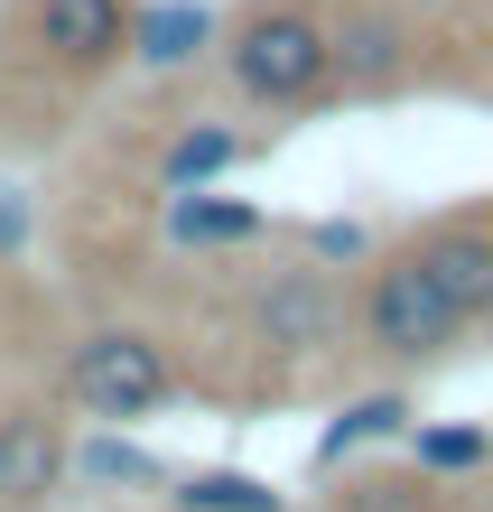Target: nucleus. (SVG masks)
Wrapping results in <instances>:
<instances>
[{
	"instance_id": "f257e3e1",
	"label": "nucleus",
	"mask_w": 493,
	"mask_h": 512,
	"mask_svg": "<svg viewBox=\"0 0 493 512\" xmlns=\"http://www.w3.org/2000/svg\"><path fill=\"white\" fill-rule=\"evenodd\" d=\"M140 0H0V168L56 159L131 75Z\"/></svg>"
},
{
	"instance_id": "f03ea898",
	"label": "nucleus",
	"mask_w": 493,
	"mask_h": 512,
	"mask_svg": "<svg viewBox=\"0 0 493 512\" xmlns=\"http://www.w3.org/2000/svg\"><path fill=\"white\" fill-rule=\"evenodd\" d=\"M335 47V112L345 103H410L484 84L493 19L484 0H317Z\"/></svg>"
},
{
	"instance_id": "7ed1b4c3",
	"label": "nucleus",
	"mask_w": 493,
	"mask_h": 512,
	"mask_svg": "<svg viewBox=\"0 0 493 512\" xmlns=\"http://www.w3.org/2000/svg\"><path fill=\"white\" fill-rule=\"evenodd\" d=\"M38 382L56 391V410L84 419V429H140L159 410H187V373L159 326L140 317H94V308H66Z\"/></svg>"
},
{
	"instance_id": "20e7f679",
	"label": "nucleus",
	"mask_w": 493,
	"mask_h": 512,
	"mask_svg": "<svg viewBox=\"0 0 493 512\" xmlns=\"http://www.w3.org/2000/svg\"><path fill=\"white\" fill-rule=\"evenodd\" d=\"M214 84L252 122H317L335 112V47L317 0H233L214 19Z\"/></svg>"
},
{
	"instance_id": "39448f33",
	"label": "nucleus",
	"mask_w": 493,
	"mask_h": 512,
	"mask_svg": "<svg viewBox=\"0 0 493 512\" xmlns=\"http://www.w3.org/2000/svg\"><path fill=\"white\" fill-rule=\"evenodd\" d=\"M345 326H354V364L382 373V382H410V373H438L475 345V326L438 298V280L410 261V243H373L345 270Z\"/></svg>"
},
{
	"instance_id": "423d86ee",
	"label": "nucleus",
	"mask_w": 493,
	"mask_h": 512,
	"mask_svg": "<svg viewBox=\"0 0 493 512\" xmlns=\"http://www.w3.org/2000/svg\"><path fill=\"white\" fill-rule=\"evenodd\" d=\"M75 494V419L47 382H0V512H56Z\"/></svg>"
},
{
	"instance_id": "0eeeda50",
	"label": "nucleus",
	"mask_w": 493,
	"mask_h": 512,
	"mask_svg": "<svg viewBox=\"0 0 493 512\" xmlns=\"http://www.w3.org/2000/svg\"><path fill=\"white\" fill-rule=\"evenodd\" d=\"M400 243H410V261L438 280L447 308L484 336L493 326V196L484 205H438V215H419Z\"/></svg>"
},
{
	"instance_id": "6e6552de",
	"label": "nucleus",
	"mask_w": 493,
	"mask_h": 512,
	"mask_svg": "<svg viewBox=\"0 0 493 512\" xmlns=\"http://www.w3.org/2000/svg\"><path fill=\"white\" fill-rule=\"evenodd\" d=\"M298 512V503H289ZM307 512H466L456 503V485L447 475H428V466H335L326 475V494L307 503Z\"/></svg>"
},
{
	"instance_id": "1a4fd4ad",
	"label": "nucleus",
	"mask_w": 493,
	"mask_h": 512,
	"mask_svg": "<svg viewBox=\"0 0 493 512\" xmlns=\"http://www.w3.org/2000/svg\"><path fill=\"white\" fill-rule=\"evenodd\" d=\"M168 475H177V466L149 457V447H131V429H75V494H103V503L149 494V503H159Z\"/></svg>"
},
{
	"instance_id": "9d476101",
	"label": "nucleus",
	"mask_w": 493,
	"mask_h": 512,
	"mask_svg": "<svg viewBox=\"0 0 493 512\" xmlns=\"http://www.w3.org/2000/svg\"><path fill=\"white\" fill-rule=\"evenodd\" d=\"M196 56H214V10H196V0H159V10H149V0H140V19H131V66H149L159 84H177Z\"/></svg>"
},
{
	"instance_id": "9b49d317",
	"label": "nucleus",
	"mask_w": 493,
	"mask_h": 512,
	"mask_svg": "<svg viewBox=\"0 0 493 512\" xmlns=\"http://www.w3.org/2000/svg\"><path fill=\"white\" fill-rule=\"evenodd\" d=\"M168 512H289L280 485H261V475H242V466H177L168 485H159Z\"/></svg>"
},
{
	"instance_id": "f8f14e48",
	"label": "nucleus",
	"mask_w": 493,
	"mask_h": 512,
	"mask_svg": "<svg viewBox=\"0 0 493 512\" xmlns=\"http://www.w3.org/2000/svg\"><path fill=\"white\" fill-rule=\"evenodd\" d=\"M400 429H410V391H400V382H382V391H354V401L335 410V429L317 438V475L354 466V447H373V438H400Z\"/></svg>"
},
{
	"instance_id": "ddd939ff",
	"label": "nucleus",
	"mask_w": 493,
	"mask_h": 512,
	"mask_svg": "<svg viewBox=\"0 0 493 512\" xmlns=\"http://www.w3.org/2000/svg\"><path fill=\"white\" fill-rule=\"evenodd\" d=\"M400 438H410V466H428V475H493L484 429H400Z\"/></svg>"
},
{
	"instance_id": "4468645a",
	"label": "nucleus",
	"mask_w": 493,
	"mask_h": 512,
	"mask_svg": "<svg viewBox=\"0 0 493 512\" xmlns=\"http://www.w3.org/2000/svg\"><path fill=\"white\" fill-rule=\"evenodd\" d=\"M28 243H38V196L0 177V261H28Z\"/></svg>"
}]
</instances>
